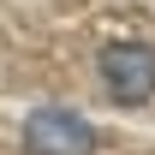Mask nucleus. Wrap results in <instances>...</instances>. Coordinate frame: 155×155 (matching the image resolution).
Masks as SVG:
<instances>
[{
	"label": "nucleus",
	"instance_id": "obj_2",
	"mask_svg": "<svg viewBox=\"0 0 155 155\" xmlns=\"http://www.w3.org/2000/svg\"><path fill=\"white\" fill-rule=\"evenodd\" d=\"M101 84L119 107H143L155 96V48L143 42H114L101 48Z\"/></svg>",
	"mask_w": 155,
	"mask_h": 155
},
{
	"label": "nucleus",
	"instance_id": "obj_1",
	"mask_svg": "<svg viewBox=\"0 0 155 155\" xmlns=\"http://www.w3.org/2000/svg\"><path fill=\"white\" fill-rule=\"evenodd\" d=\"M24 155H96V125L78 107H36L24 119Z\"/></svg>",
	"mask_w": 155,
	"mask_h": 155
}]
</instances>
